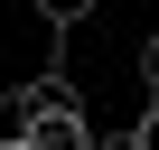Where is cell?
Segmentation results:
<instances>
[{
  "mask_svg": "<svg viewBox=\"0 0 159 150\" xmlns=\"http://www.w3.org/2000/svg\"><path fill=\"white\" fill-rule=\"evenodd\" d=\"M19 150H94V122H84V94L75 103H47L19 122Z\"/></svg>",
  "mask_w": 159,
  "mask_h": 150,
  "instance_id": "cell-1",
  "label": "cell"
},
{
  "mask_svg": "<svg viewBox=\"0 0 159 150\" xmlns=\"http://www.w3.org/2000/svg\"><path fill=\"white\" fill-rule=\"evenodd\" d=\"M28 10H38L47 28H84V19H94V0H28Z\"/></svg>",
  "mask_w": 159,
  "mask_h": 150,
  "instance_id": "cell-2",
  "label": "cell"
},
{
  "mask_svg": "<svg viewBox=\"0 0 159 150\" xmlns=\"http://www.w3.org/2000/svg\"><path fill=\"white\" fill-rule=\"evenodd\" d=\"M140 85H150V103H159V28L140 38Z\"/></svg>",
  "mask_w": 159,
  "mask_h": 150,
  "instance_id": "cell-3",
  "label": "cell"
},
{
  "mask_svg": "<svg viewBox=\"0 0 159 150\" xmlns=\"http://www.w3.org/2000/svg\"><path fill=\"white\" fill-rule=\"evenodd\" d=\"M131 141H140V150H159V103H150V113L131 122Z\"/></svg>",
  "mask_w": 159,
  "mask_h": 150,
  "instance_id": "cell-4",
  "label": "cell"
},
{
  "mask_svg": "<svg viewBox=\"0 0 159 150\" xmlns=\"http://www.w3.org/2000/svg\"><path fill=\"white\" fill-rule=\"evenodd\" d=\"M94 150H140V141H131V131H94Z\"/></svg>",
  "mask_w": 159,
  "mask_h": 150,
  "instance_id": "cell-5",
  "label": "cell"
}]
</instances>
